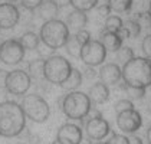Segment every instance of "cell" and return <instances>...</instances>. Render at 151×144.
<instances>
[{"mask_svg": "<svg viewBox=\"0 0 151 144\" xmlns=\"http://www.w3.org/2000/svg\"><path fill=\"white\" fill-rule=\"evenodd\" d=\"M26 125V115L22 105L13 101H4L0 104V135L16 137L23 131Z\"/></svg>", "mask_w": 151, "mask_h": 144, "instance_id": "cell-1", "label": "cell"}, {"mask_svg": "<svg viewBox=\"0 0 151 144\" xmlns=\"http://www.w3.org/2000/svg\"><path fill=\"white\" fill-rule=\"evenodd\" d=\"M122 79L129 86L147 88L151 85V60L148 58H132L122 66Z\"/></svg>", "mask_w": 151, "mask_h": 144, "instance_id": "cell-2", "label": "cell"}, {"mask_svg": "<svg viewBox=\"0 0 151 144\" xmlns=\"http://www.w3.org/2000/svg\"><path fill=\"white\" fill-rule=\"evenodd\" d=\"M91 108H92V102L88 94L81 91H70L62 99V111L70 120L81 121L86 118Z\"/></svg>", "mask_w": 151, "mask_h": 144, "instance_id": "cell-3", "label": "cell"}, {"mask_svg": "<svg viewBox=\"0 0 151 144\" xmlns=\"http://www.w3.org/2000/svg\"><path fill=\"white\" fill-rule=\"evenodd\" d=\"M39 37L49 49H59L66 45L69 39V29L65 22L53 19L42 24Z\"/></svg>", "mask_w": 151, "mask_h": 144, "instance_id": "cell-4", "label": "cell"}, {"mask_svg": "<svg viewBox=\"0 0 151 144\" xmlns=\"http://www.w3.org/2000/svg\"><path fill=\"white\" fill-rule=\"evenodd\" d=\"M70 71H72V66H70L69 60L63 56H50L45 59V79L49 81L50 84H56V85H62V82L69 76Z\"/></svg>", "mask_w": 151, "mask_h": 144, "instance_id": "cell-5", "label": "cell"}, {"mask_svg": "<svg viewBox=\"0 0 151 144\" xmlns=\"http://www.w3.org/2000/svg\"><path fill=\"white\" fill-rule=\"evenodd\" d=\"M24 115L35 122H45L50 115V109L47 102L37 94L26 95L22 101Z\"/></svg>", "mask_w": 151, "mask_h": 144, "instance_id": "cell-6", "label": "cell"}, {"mask_svg": "<svg viewBox=\"0 0 151 144\" xmlns=\"http://www.w3.org/2000/svg\"><path fill=\"white\" fill-rule=\"evenodd\" d=\"M79 58L86 66H98L101 63H104L105 58H106V49L99 40L91 39L88 40L85 45L81 46V52H79Z\"/></svg>", "mask_w": 151, "mask_h": 144, "instance_id": "cell-7", "label": "cell"}, {"mask_svg": "<svg viewBox=\"0 0 151 144\" xmlns=\"http://www.w3.org/2000/svg\"><path fill=\"white\" fill-rule=\"evenodd\" d=\"M30 82L32 79L27 75V72L22 71V69H14L6 75L4 86L7 92H10L13 95H24L27 89L30 88Z\"/></svg>", "mask_w": 151, "mask_h": 144, "instance_id": "cell-8", "label": "cell"}, {"mask_svg": "<svg viewBox=\"0 0 151 144\" xmlns=\"http://www.w3.org/2000/svg\"><path fill=\"white\" fill-rule=\"evenodd\" d=\"M24 48L20 40L17 39H7L0 45V60L6 65H17L23 60Z\"/></svg>", "mask_w": 151, "mask_h": 144, "instance_id": "cell-9", "label": "cell"}, {"mask_svg": "<svg viewBox=\"0 0 151 144\" xmlns=\"http://www.w3.org/2000/svg\"><path fill=\"white\" fill-rule=\"evenodd\" d=\"M116 125L119 130H122L124 132L132 134L137 130H139V127L142 125V118L141 114L135 109H128L124 111L121 114H118L116 117Z\"/></svg>", "mask_w": 151, "mask_h": 144, "instance_id": "cell-10", "label": "cell"}, {"mask_svg": "<svg viewBox=\"0 0 151 144\" xmlns=\"http://www.w3.org/2000/svg\"><path fill=\"white\" fill-rule=\"evenodd\" d=\"M86 134L91 140L99 141L104 140L105 137L109 134L111 128H109V122L106 120H104L102 117H96V118H89L86 125H85Z\"/></svg>", "mask_w": 151, "mask_h": 144, "instance_id": "cell-11", "label": "cell"}, {"mask_svg": "<svg viewBox=\"0 0 151 144\" xmlns=\"http://www.w3.org/2000/svg\"><path fill=\"white\" fill-rule=\"evenodd\" d=\"M82 130L79 125L75 124H63L58 130L56 140L62 144H81L82 143Z\"/></svg>", "mask_w": 151, "mask_h": 144, "instance_id": "cell-12", "label": "cell"}, {"mask_svg": "<svg viewBox=\"0 0 151 144\" xmlns=\"http://www.w3.org/2000/svg\"><path fill=\"white\" fill-rule=\"evenodd\" d=\"M20 19L19 9L10 3L0 4V29H12Z\"/></svg>", "mask_w": 151, "mask_h": 144, "instance_id": "cell-13", "label": "cell"}, {"mask_svg": "<svg viewBox=\"0 0 151 144\" xmlns=\"http://www.w3.org/2000/svg\"><path fill=\"white\" fill-rule=\"evenodd\" d=\"M99 78L105 85H116L122 78V69L118 66V63L112 62L102 65V68L99 69Z\"/></svg>", "mask_w": 151, "mask_h": 144, "instance_id": "cell-14", "label": "cell"}, {"mask_svg": "<svg viewBox=\"0 0 151 144\" xmlns=\"http://www.w3.org/2000/svg\"><path fill=\"white\" fill-rule=\"evenodd\" d=\"M88 96L91 99V102L95 105H101L108 101L109 98V88L108 85H105L104 82H95V84L89 88Z\"/></svg>", "mask_w": 151, "mask_h": 144, "instance_id": "cell-15", "label": "cell"}, {"mask_svg": "<svg viewBox=\"0 0 151 144\" xmlns=\"http://www.w3.org/2000/svg\"><path fill=\"white\" fill-rule=\"evenodd\" d=\"M37 10V16L45 20V22H49V20H53L56 19L59 12V7L52 1V0H43L42 4L36 9Z\"/></svg>", "mask_w": 151, "mask_h": 144, "instance_id": "cell-16", "label": "cell"}, {"mask_svg": "<svg viewBox=\"0 0 151 144\" xmlns=\"http://www.w3.org/2000/svg\"><path fill=\"white\" fill-rule=\"evenodd\" d=\"M88 22V17H86V13L81 12V10H73L68 14L66 17V26L68 29H72V30H82L85 29V24Z\"/></svg>", "mask_w": 151, "mask_h": 144, "instance_id": "cell-17", "label": "cell"}, {"mask_svg": "<svg viewBox=\"0 0 151 144\" xmlns=\"http://www.w3.org/2000/svg\"><path fill=\"white\" fill-rule=\"evenodd\" d=\"M99 42L104 45V48L109 52H116L118 49L122 46V39L119 37L118 33H114V32H106L104 30L101 33V39Z\"/></svg>", "mask_w": 151, "mask_h": 144, "instance_id": "cell-18", "label": "cell"}, {"mask_svg": "<svg viewBox=\"0 0 151 144\" xmlns=\"http://www.w3.org/2000/svg\"><path fill=\"white\" fill-rule=\"evenodd\" d=\"M81 84H82V73L76 68H72L69 76L62 82L60 86L63 89H66V91H75L78 86H81Z\"/></svg>", "mask_w": 151, "mask_h": 144, "instance_id": "cell-19", "label": "cell"}, {"mask_svg": "<svg viewBox=\"0 0 151 144\" xmlns=\"http://www.w3.org/2000/svg\"><path fill=\"white\" fill-rule=\"evenodd\" d=\"M45 59H35L32 60L27 66V75L30 76V79H40L45 78Z\"/></svg>", "mask_w": 151, "mask_h": 144, "instance_id": "cell-20", "label": "cell"}, {"mask_svg": "<svg viewBox=\"0 0 151 144\" xmlns=\"http://www.w3.org/2000/svg\"><path fill=\"white\" fill-rule=\"evenodd\" d=\"M20 43L24 48V50H35L37 49L39 43H40V37L39 35H36L35 32H26L22 37H20Z\"/></svg>", "mask_w": 151, "mask_h": 144, "instance_id": "cell-21", "label": "cell"}, {"mask_svg": "<svg viewBox=\"0 0 151 144\" xmlns=\"http://www.w3.org/2000/svg\"><path fill=\"white\" fill-rule=\"evenodd\" d=\"M70 4L73 6L75 10H81V12L86 13L98 6V0H70Z\"/></svg>", "mask_w": 151, "mask_h": 144, "instance_id": "cell-22", "label": "cell"}, {"mask_svg": "<svg viewBox=\"0 0 151 144\" xmlns=\"http://www.w3.org/2000/svg\"><path fill=\"white\" fill-rule=\"evenodd\" d=\"M124 26L121 17L118 16H108L105 19V30L106 32H114V33H118V30Z\"/></svg>", "mask_w": 151, "mask_h": 144, "instance_id": "cell-23", "label": "cell"}, {"mask_svg": "<svg viewBox=\"0 0 151 144\" xmlns=\"http://www.w3.org/2000/svg\"><path fill=\"white\" fill-rule=\"evenodd\" d=\"M108 4H109L111 10H114L116 13H124L131 9L132 0H109Z\"/></svg>", "mask_w": 151, "mask_h": 144, "instance_id": "cell-24", "label": "cell"}, {"mask_svg": "<svg viewBox=\"0 0 151 144\" xmlns=\"http://www.w3.org/2000/svg\"><path fill=\"white\" fill-rule=\"evenodd\" d=\"M132 58H134V50L131 48H119L116 50V60L122 65H125Z\"/></svg>", "mask_w": 151, "mask_h": 144, "instance_id": "cell-25", "label": "cell"}, {"mask_svg": "<svg viewBox=\"0 0 151 144\" xmlns=\"http://www.w3.org/2000/svg\"><path fill=\"white\" fill-rule=\"evenodd\" d=\"M125 84V82H124ZM124 88L127 89V94L129 95L131 99H141L145 95V88H138V86H129V85H124Z\"/></svg>", "mask_w": 151, "mask_h": 144, "instance_id": "cell-26", "label": "cell"}, {"mask_svg": "<svg viewBox=\"0 0 151 144\" xmlns=\"http://www.w3.org/2000/svg\"><path fill=\"white\" fill-rule=\"evenodd\" d=\"M66 48H68V52H69L72 56H79V52H81V45L76 42V39L72 36L69 39H68V42H66V45H65Z\"/></svg>", "mask_w": 151, "mask_h": 144, "instance_id": "cell-27", "label": "cell"}, {"mask_svg": "<svg viewBox=\"0 0 151 144\" xmlns=\"http://www.w3.org/2000/svg\"><path fill=\"white\" fill-rule=\"evenodd\" d=\"M128 109H134V105H132V101L131 99H119V101L115 102L116 114H121V112L128 111Z\"/></svg>", "mask_w": 151, "mask_h": 144, "instance_id": "cell-28", "label": "cell"}, {"mask_svg": "<svg viewBox=\"0 0 151 144\" xmlns=\"http://www.w3.org/2000/svg\"><path fill=\"white\" fill-rule=\"evenodd\" d=\"M125 29L129 33V37H137L139 35V32H141V26L135 20H128L127 24H125Z\"/></svg>", "mask_w": 151, "mask_h": 144, "instance_id": "cell-29", "label": "cell"}, {"mask_svg": "<svg viewBox=\"0 0 151 144\" xmlns=\"http://www.w3.org/2000/svg\"><path fill=\"white\" fill-rule=\"evenodd\" d=\"M73 37L76 39V42L79 43V45H85L88 40H91V35H89V32L88 30H85V29H82V30H78L75 35H73Z\"/></svg>", "mask_w": 151, "mask_h": 144, "instance_id": "cell-30", "label": "cell"}, {"mask_svg": "<svg viewBox=\"0 0 151 144\" xmlns=\"http://www.w3.org/2000/svg\"><path fill=\"white\" fill-rule=\"evenodd\" d=\"M106 144H129V138L122 134H114L109 141H106Z\"/></svg>", "mask_w": 151, "mask_h": 144, "instance_id": "cell-31", "label": "cell"}, {"mask_svg": "<svg viewBox=\"0 0 151 144\" xmlns=\"http://www.w3.org/2000/svg\"><path fill=\"white\" fill-rule=\"evenodd\" d=\"M42 1H43V0H20L22 6H23L24 9H29V10L37 9V7L42 4Z\"/></svg>", "mask_w": 151, "mask_h": 144, "instance_id": "cell-32", "label": "cell"}, {"mask_svg": "<svg viewBox=\"0 0 151 144\" xmlns=\"http://www.w3.org/2000/svg\"><path fill=\"white\" fill-rule=\"evenodd\" d=\"M142 50L147 55V58H151V35L144 37V40H142Z\"/></svg>", "mask_w": 151, "mask_h": 144, "instance_id": "cell-33", "label": "cell"}, {"mask_svg": "<svg viewBox=\"0 0 151 144\" xmlns=\"http://www.w3.org/2000/svg\"><path fill=\"white\" fill-rule=\"evenodd\" d=\"M138 19H139V26L144 23L145 27H151V16L148 13H138Z\"/></svg>", "mask_w": 151, "mask_h": 144, "instance_id": "cell-34", "label": "cell"}, {"mask_svg": "<svg viewBox=\"0 0 151 144\" xmlns=\"http://www.w3.org/2000/svg\"><path fill=\"white\" fill-rule=\"evenodd\" d=\"M98 12H99V14L102 16V17H108V14H109V12H111V7H109V4H101L99 7H98Z\"/></svg>", "mask_w": 151, "mask_h": 144, "instance_id": "cell-35", "label": "cell"}, {"mask_svg": "<svg viewBox=\"0 0 151 144\" xmlns=\"http://www.w3.org/2000/svg\"><path fill=\"white\" fill-rule=\"evenodd\" d=\"M56 6H58L59 9L60 7H65V6H68V4H70V0H52Z\"/></svg>", "mask_w": 151, "mask_h": 144, "instance_id": "cell-36", "label": "cell"}, {"mask_svg": "<svg viewBox=\"0 0 151 144\" xmlns=\"http://www.w3.org/2000/svg\"><path fill=\"white\" fill-rule=\"evenodd\" d=\"M129 144H142V140H141L139 137H135V135H134V137L129 138Z\"/></svg>", "mask_w": 151, "mask_h": 144, "instance_id": "cell-37", "label": "cell"}, {"mask_svg": "<svg viewBox=\"0 0 151 144\" xmlns=\"http://www.w3.org/2000/svg\"><path fill=\"white\" fill-rule=\"evenodd\" d=\"M147 138H148V143L151 144V125L148 127V131H147Z\"/></svg>", "mask_w": 151, "mask_h": 144, "instance_id": "cell-38", "label": "cell"}, {"mask_svg": "<svg viewBox=\"0 0 151 144\" xmlns=\"http://www.w3.org/2000/svg\"><path fill=\"white\" fill-rule=\"evenodd\" d=\"M16 1H19V0H6V3H10V4L16 3Z\"/></svg>", "mask_w": 151, "mask_h": 144, "instance_id": "cell-39", "label": "cell"}, {"mask_svg": "<svg viewBox=\"0 0 151 144\" xmlns=\"http://www.w3.org/2000/svg\"><path fill=\"white\" fill-rule=\"evenodd\" d=\"M147 109H148V112H150V114H151V101H150V102H148V107H147Z\"/></svg>", "mask_w": 151, "mask_h": 144, "instance_id": "cell-40", "label": "cell"}, {"mask_svg": "<svg viewBox=\"0 0 151 144\" xmlns=\"http://www.w3.org/2000/svg\"><path fill=\"white\" fill-rule=\"evenodd\" d=\"M52 144H62V143H60V141H58V140H55V141H53Z\"/></svg>", "mask_w": 151, "mask_h": 144, "instance_id": "cell-41", "label": "cell"}, {"mask_svg": "<svg viewBox=\"0 0 151 144\" xmlns=\"http://www.w3.org/2000/svg\"><path fill=\"white\" fill-rule=\"evenodd\" d=\"M93 144H106V143H104V141H96V143H93Z\"/></svg>", "mask_w": 151, "mask_h": 144, "instance_id": "cell-42", "label": "cell"}, {"mask_svg": "<svg viewBox=\"0 0 151 144\" xmlns=\"http://www.w3.org/2000/svg\"><path fill=\"white\" fill-rule=\"evenodd\" d=\"M148 14L151 16V3H150V12H148Z\"/></svg>", "mask_w": 151, "mask_h": 144, "instance_id": "cell-43", "label": "cell"}]
</instances>
